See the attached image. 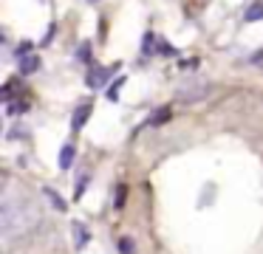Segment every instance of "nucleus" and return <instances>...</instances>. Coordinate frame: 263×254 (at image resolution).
I'll list each match as a JSON object with an SVG mask.
<instances>
[{
	"instance_id": "5",
	"label": "nucleus",
	"mask_w": 263,
	"mask_h": 254,
	"mask_svg": "<svg viewBox=\"0 0 263 254\" xmlns=\"http://www.w3.org/2000/svg\"><path fill=\"white\" fill-rule=\"evenodd\" d=\"M37 68H40V60H37L34 54H29V56L20 60V73H34Z\"/></svg>"
},
{
	"instance_id": "13",
	"label": "nucleus",
	"mask_w": 263,
	"mask_h": 254,
	"mask_svg": "<svg viewBox=\"0 0 263 254\" xmlns=\"http://www.w3.org/2000/svg\"><path fill=\"white\" fill-rule=\"evenodd\" d=\"M88 3H99V0H88Z\"/></svg>"
},
{
	"instance_id": "9",
	"label": "nucleus",
	"mask_w": 263,
	"mask_h": 254,
	"mask_svg": "<svg viewBox=\"0 0 263 254\" xmlns=\"http://www.w3.org/2000/svg\"><path fill=\"white\" fill-rule=\"evenodd\" d=\"M46 198H48V201L54 203V209H60V212H63V209H65V203L60 201V195H57V192H54V189H48V186H46Z\"/></svg>"
},
{
	"instance_id": "4",
	"label": "nucleus",
	"mask_w": 263,
	"mask_h": 254,
	"mask_svg": "<svg viewBox=\"0 0 263 254\" xmlns=\"http://www.w3.org/2000/svg\"><path fill=\"white\" fill-rule=\"evenodd\" d=\"M74 155H77L74 144H65L63 150H60V169H68L71 161H74Z\"/></svg>"
},
{
	"instance_id": "2",
	"label": "nucleus",
	"mask_w": 263,
	"mask_h": 254,
	"mask_svg": "<svg viewBox=\"0 0 263 254\" xmlns=\"http://www.w3.org/2000/svg\"><path fill=\"white\" fill-rule=\"evenodd\" d=\"M204 93H206V85H204V82H198V85H184V88H178V99H184V102H195V99H201Z\"/></svg>"
},
{
	"instance_id": "8",
	"label": "nucleus",
	"mask_w": 263,
	"mask_h": 254,
	"mask_svg": "<svg viewBox=\"0 0 263 254\" xmlns=\"http://www.w3.org/2000/svg\"><path fill=\"white\" fill-rule=\"evenodd\" d=\"M74 237H77V246H85V240H88V231H85V226H82L80 223V220H77V223H74Z\"/></svg>"
},
{
	"instance_id": "3",
	"label": "nucleus",
	"mask_w": 263,
	"mask_h": 254,
	"mask_svg": "<svg viewBox=\"0 0 263 254\" xmlns=\"http://www.w3.org/2000/svg\"><path fill=\"white\" fill-rule=\"evenodd\" d=\"M110 73H114V68H93V71L88 73V79H85V82L91 85V88H99V85H102L105 79L110 76Z\"/></svg>"
},
{
	"instance_id": "6",
	"label": "nucleus",
	"mask_w": 263,
	"mask_h": 254,
	"mask_svg": "<svg viewBox=\"0 0 263 254\" xmlns=\"http://www.w3.org/2000/svg\"><path fill=\"white\" fill-rule=\"evenodd\" d=\"M91 116V105H82V107H77V113H74V127L80 130L82 124H85V119Z\"/></svg>"
},
{
	"instance_id": "12",
	"label": "nucleus",
	"mask_w": 263,
	"mask_h": 254,
	"mask_svg": "<svg viewBox=\"0 0 263 254\" xmlns=\"http://www.w3.org/2000/svg\"><path fill=\"white\" fill-rule=\"evenodd\" d=\"M88 51H91V45L85 43V45H82V48H80V60H85V62H88V56H91V54H88Z\"/></svg>"
},
{
	"instance_id": "10",
	"label": "nucleus",
	"mask_w": 263,
	"mask_h": 254,
	"mask_svg": "<svg viewBox=\"0 0 263 254\" xmlns=\"http://www.w3.org/2000/svg\"><path fill=\"white\" fill-rule=\"evenodd\" d=\"M167 116H170V110L164 107V110H159L153 119H150V124H161V122H167Z\"/></svg>"
},
{
	"instance_id": "1",
	"label": "nucleus",
	"mask_w": 263,
	"mask_h": 254,
	"mask_svg": "<svg viewBox=\"0 0 263 254\" xmlns=\"http://www.w3.org/2000/svg\"><path fill=\"white\" fill-rule=\"evenodd\" d=\"M37 220H40V212H37V203L29 195L14 192V189L3 192V201H0V229H3L6 240L31 231L37 226Z\"/></svg>"
},
{
	"instance_id": "7",
	"label": "nucleus",
	"mask_w": 263,
	"mask_h": 254,
	"mask_svg": "<svg viewBox=\"0 0 263 254\" xmlns=\"http://www.w3.org/2000/svg\"><path fill=\"white\" fill-rule=\"evenodd\" d=\"M243 17H246L249 23H255V20H263V3H255V6H249Z\"/></svg>"
},
{
	"instance_id": "11",
	"label": "nucleus",
	"mask_w": 263,
	"mask_h": 254,
	"mask_svg": "<svg viewBox=\"0 0 263 254\" xmlns=\"http://www.w3.org/2000/svg\"><path fill=\"white\" fill-rule=\"evenodd\" d=\"M119 248H122V254H133V243L127 240V237H122V240H119Z\"/></svg>"
}]
</instances>
